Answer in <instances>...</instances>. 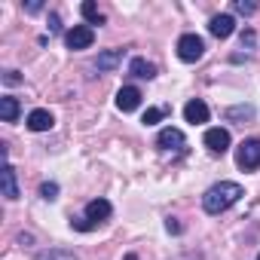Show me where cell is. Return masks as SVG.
Listing matches in <instances>:
<instances>
[{"instance_id":"9a60e30c","label":"cell","mask_w":260,"mask_h":260,"mask_svg":"<svg viewBox=\"0 0 260 260\" xmlns=\"http://www.w3.org/2000/svg\"><path fill=\"white\" fill-rule=\"evenodd\" d=\"M122 55H125V49H107V52H101L98 61H95V71H101V74L113 71V68L122 61Z\"/></svg>"},{"instance_id":"52a82bcc","label":"cell","mask_w":260,"mask_h":260,"mask_svg":"<svg viewBox=\"0 0 260 260\" xmlns=\"http://www.w3.org/2000/svg\"><path fill=\"white\" fill-rule=\"evenodd\" d=\"M202 141H205V147H208L211 153H226V150H230V132H226V128H220V125L208 128Z\"/></svg>"},{"instance_id":"7c38bea8","label":"cell","mask_w":260,"mask_h":260,"mask_svg":"<svg viewBox=\"0 0 260 260\" xmlns=\"http://www.w3.org/2000/svg\"><path fill=\"white\" fill-rule=\"evenodd\" d=\"M52 125H55V119H52V113H49V110L37 107V110H31V113H28V128H31V132H49Z\"/></svg>"},{"instance_id":"8fae6325","label":"cell","mask_w":260,"mask_h":260,"mask_svg":"<svg viewBox=\"0 0 260 260\" xmlns=\"http://www.w3.org/2000/svg\"><path fill=\"white\" fill-rule=\"evenodd\" d=\"M0 187H4V196L10 202L19 199V181H16V169L10 162H4V172H0Z\"/></svg>"},{"instance_id":"2e32d148","label":"cell","mask_w":260,"mask_h":260,"mask_svg":"<svg viewBox=\"0 0 260 260\" xmlns=\"http://www.w3.org/2000/svg\"><path fill=\"white\" fill-rule=\"evenodd\" d=\"M80 16L89 22V25H104V13L92 4V0H86V4H80Z\"/></svg>"},{"instance_id":"ba28073f","label":"cell","mask_w":260,"mask_h":260,"mask_svg":"<svg viewBox=\"0 0 260 260\" xmlns=\"http://www.w3.org/2000/svg\"><path fill=\"white\" fill-rule=\"evenodd\" d=\"M208 31H211V37H217V40H226V37L236 31V19H233L230 13H217V16L208 22Z\"/></svg>"},{"instance_id":"3957f363","label":"cell","mask_w":260,"mask_h":260,"mask_svg":"<svg viewBox=\"0 0 260 260\" xmlns=\"http://www.w3.org/2000/svg\"><path fill=\"white\" fill-rule=\"evenodd\" d=\"M175 49H178V58L187 61V64H193V61H199V58L205 55V43H202V37H196V34H184Z\"/></svg>"},{"instance_id":"603a6c76","label":"cell","mask_w":260,"mask_h":260,"mask_svg":"<svg viewBox=\"0 0 260 260\" xmlns=\"http://www.w3.org/2000/svg\"><path fill=\"white\" fill-rule=\"evenodd\" d=\"M71 226H74V230H80V233H89V230H95V226H92L86 217H71Z\"/></svg>"},{"instance_id":"cb8c5ba5","label":"cell","mask_w":260,"mask_h":260,"mask_svg":"<svg viewBox=\"0 0 260 260\" xmlns=\"http://www.w3.org/2000/svg\"><path fill=\"white\" fill-rule=\"evenodd\" d=\"M4 83H7V86H19V83H22V77H19L16 71H7V74H4Z\"/></svg>"},{"instance_id":"4fadbf2b","label":"cell","mask_w":260,"mask_h":260,"mask_svg":"<svg viewBox=\"0 0 260 260\" xmlns=\"http://www.w3.org/2000/svg\"><path fill=\"white\" fill-rule=\"evenodd\" d=\"M128 74H132V77H141V80H153V77H156V64L147 61V58H141V55H135L132 61H128Z\"/></svg>"},{"instance_id":"484cf974","label":"cell","mask_w":260,"mask_h":260,"mask_svg":"<svg viewBox=\"0 0 260 260\" xmlns=\"http://www.w3.org/2000/svg\"><path fill=\"white\" fill-rule=\"evenodd\" d=\"M58 28H61V25H58V16H55V13H52V16H49V31H52V34H55V31H58Z\"/></svg>"},{"instance_id":"d6986e66","label":"cell","mask_w":260,"mask_h":260,"mask_svg":"<svg viewBox=\"0 0 260 260\" xmlns=\"http://www.w3.org/2000/svg\"><path fill=\"white\" fill-rule=\"evenodd\" d=\"M166 113H169V107H147V110H144V119H141V122H144V125H156V122H159V119H162Z\"/></svg>"},{"instance_id":"6da1fadb","label":"cell","mask_w":260,"mask_h":260,"mask_svg":"<svg viewBox=\"0 0 260 260\" xmlns=\"http://www.w3.org/2000/svg\"><path fill=\"white\" fill-rule=\"evenodd\" d=\"M242 196H245L242 184H236V181H220V184H214V187L205 190L202 208H205V214H223V211L233 208Z\"/></svg>"},{"instance_id":"e0dca14e","label":"cell","mask_w":260,"mask_h":260,"mask_svg":"<svg viewBox=\"0 0 260 260\" xmlns=\"http://www.w3.org/2000/svg\"><path fill=\"white\" fill-rule=\"evenodd\" d=\"M34 260H80V257L68 248H49V251H40Z\"/></svg>"},{"instance_id":"44dd1931","label":"cell","mask_w":260,"mask_h":260,"mask_svg":"<svg viewBox=\"0 0 260 260\" xmlns=\"http://www.w3.org/2000/svg\"><path fill=\"white\" fill-rule=\"evenodd\" d=\"M257 10V4H245V0H233V13H239V16H251Z\"/></svg>"},{"instance_id":"277c9868","label":"cell","mask_w":260,"mask_h":260,"mask_svg":"<svg viewBox=\"0 0 260 260\" xmlns=\"http://www.w3.org/2000/svg\"><path fill=\"white\" fill-rule=\"evenodd\" d=\"M64 43H68V49H74V52L89 49V46L95 43V31H92L89 25H74V28L64 34Z\"/></svg>"},{"instance_id":"8992f818","label":"cell","mask_w":260,"mask_h":260,"mask_svg":"<svg viewBox=\"0 0 260 260\" xmlns=\"http://www.w3.org/2000/svg\"><path fill=\"white\" fill-rule=\"evenodd\" d=\"M116 107H119L122 113L138 110V107H141V89H138V86H122V89L116 92Z\"/></svg>"},{"instance_id":"9c48e42d","label":"cell","mask_w":260,"mask_h":260,"mask_svg":"<svg viewBox=\"0 0 260 260\" xmlns=\"http://www.w3.org/2000/svg\"><path fill=\"white\" fill-rule=\"evenodd\" d=\"M208 116H211V110H208V104H205L202 98H193V101L184 104V119H187V122L202 125V122H208Z\"/></svg>"},{"instance_id":"7402d4cb","label":"cell","mask_w":260,"mask_h":260,"mask_svg":"<svg viewBox=\"0 0 260 260\" xmlns=\"http://www.w3.org/2000/svg\"><path fill=\"white\" fill-rule=\"evenodd\" d=\"M254 46H257V34L251 28H245L242 31V49H254Z\"/></svg>"},{"instance_id":"ffe728a7","label":"cell","mask_w":260,"mask_h":260,"mask_svg":"<svg viewBox=\"0 0 260 260\" xmlns=\"http://www.w3.org/2000/svg\"><path fill=\"white\" fill-rule=\"evenodd\" d=\"M40 196L52 202V199L58 196V184H55V181H46V184H40Z\"/></svg>"},{"instance_id":"5bb4252c","label":"cell","mask_w":260,"mask_h":260,"mask_svg":"<svg viewBox=\"0 0 260 260\" xmlns=\"http://www.w3.org/2000/svg\"><path fill=\"white\" fill-rule=\"evenodd\" d=\"M19 113H22L19 98H13V95H4V98H0V119H4V122H16Z\"/></svg>"},{"instance_id":"ac0fdd59","label":"cell","mask_w":260,"mask_h":260,"mask_svg":"<svg viewBox=\"0 0 260 260\" xmlns=\"http://www.w3.org/2000/svg\"><path fill=\"white\" fill-rule=\"evenodd\" d=\"M223 116H226V119H251V116H254V107H251V104H239V107H230Z\"/></svg>"},{"instance_id":"7a4b0ae2","label":"cell","mask_w":260,"mask_h":260,"mask_svg":"<svg viewBox=\"0 0 260 260\" xmlns=\"http://www.w3.org/2000/svg\"><path fill=\"white\" fill-rule=\"evenodd\" d=\"M236 166H239L242 172L260 169V141H257V138H248V141L239 144V150H236Z\"/></svg>"},{"instance_id":"30bf717a","label":"cell","mask_w":260,"mask_h":260,"mask_svg":"<svg viewBox=\"0 0 260 260\" xmlns=\"http://www.w3.org/2000/svg\"><path fill=\"white\" fill-rule=\"evenodd\" d=\"M113 214V205L107 202V199H92L89 205H86V220L92 223V226H98L101 220H107Z\"/></svg>"},{"instance_id":"d4e9b609","label":"cell","mask_w":260,"mask_h":260,"mask_svg":"<svg viewBox=\"0 0 260 260\" xmlns=\"http://www.w3.org/2000/svg\"><path fill=\"white\" fill-rule=\"evenodd\" d=\"M166 230H169V233H181V223H178L175 217H169V220H166Z\"/></svg>"},{"instance_id":"5b68a950","label":"cell","mask_w":260,"mask_h":260,"mask_svg":"<svg viewBox=\"0 0 260 260\" xmlns=\"http://www.w3.org/2000/svg\"><path fill=\"white\" fill-rule=\"evenodd\" d=\"M184 144H187V138H184V132L181 128H172V125H166L162 132L156 135V147L162 150V153H175V150H184Z\"/></svg>"}]
</instances>
